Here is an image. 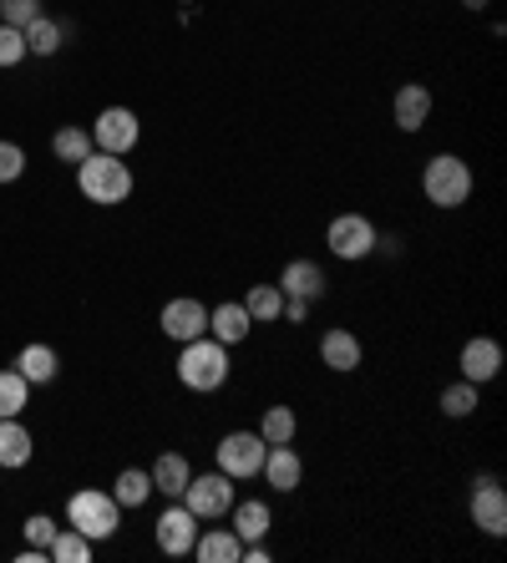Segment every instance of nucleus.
I'll return each mask as SVG.
<instances>
[{
	"label": "nucleus",
	"instance_id": "1",
	"mask_svg": "<svg viewBox=\"0 0 507 563\" xmlns=\"http://www.w3.org/2000/svg\"><path fill=\"white\" fill-rule=\"evenodd\" d=\"M77 188L87 203H102V209H118L132 194V168L112 153H87L77 163Z\"/></svg>",
	"mask_w": 507,
	"mask_h": 563
},
{
	"label": "nucleus",
	"instance_id": "2",
	"mask_svg": "<svg viewBox=\"0 0 507 563\" xmlns=\"http://www.w3.org/2000/svg\"><path fill=\"white\" fill-rule=\"evenodd\" d=\"M472 188H477V178H472V168L456 153L427 157V168H421V194H427L431 209H462L472 198Z\"/></svg>",
	"mask_w": 507,
	"mask_h": 563
},
{
	"label": "nucleus",
	"instance_id": "3",
	"mask_svg": "<svg viewBox=\"0 0 507 563\" xmlns=\"http://www.w3.org/2000/svg\"><path fill=\"white\" fill-rule=\"evenodd\" d=\"M178 380L188 386V391H198V396L219 391L223 380H229V345H219L213 335L188 341L178 351Z\"/></svg>",
	"mask_w": 507,
	"mask_h": 563
},
{
	"label": "nucleus",
	"instance_id": "4",
	"mask_svg": "<svg viewBox=\"0 0 507 563\" xmlns=\"http://www.w3.org/2000/svg\"><path fill=\"white\" fill-rule=\"evenodd\" d=\"M66 518H71V528H77V533H87L91 543H102V538H112L122 528L118 498H112V493H102V487H81V493H71Z\"/></svg>",
	"mask_w": 507,
	"mask_h": 563
},
{
	"label": "nucleus",
	"instance_id": "5",
	"mask_svg": "<svg viewBox=\"0 0 507 563\" xmlns=\"http://www.w3.org/2000/svg\"><path fill=\"white\" fill-rule=\"evenodd\" d=\"M178 503L194 512L198 523L229 518V508H234V477H229V472H203V477H188V487H183Z\"/></svg>",
	"mask_w": 507,
	"mask_h": 563
},
{
	"label": "nucleus",
	"instance_id": "6",
	"mask_svg": "<svg viewBox=\"0 0 507 563\" xmlns=\"http://www.w3.org/2000/svg\"><path fill=\"white\" fill-rule=\"evenodd\" d=\"M137 137H143V122H137L132 107H102L97 122H91V147H97V153L128 157L132 147H137Z\"/></svg>",
	"mask_w": 507,
	"mask_h": 563
},
{
	"label": "nucleus",
	"instance_id": "7",
	"mask_svg": "<svg viewBox=\"0 0 507 563\" xmlns=\"http://www.w3.org/2000/svg\"><path fill=\"white\" fill-rule=\"evenodd\" d=\"M326 244L335 260H371L376 254V223L365 219V213H340V219H330L326 229Z\"/></svg>",
	"mask_w": 507,
	"mask_h": 563
},
{
	"label": "nucleus",
	"instance_id": "8",
	"mask_svg": "<svg viewBox=\"0 0 507 563\" xmlns=\"http://www.w3.org/2000/svg\"><path fill=\"white\" fill-rule=\"evenodd\" d=\"M213 452H219V472H229L234 483H249V477H260L269 442H264L260 432H229Z\"/></svg>",
	"mask_w": 507,
	"mask_h": 563
},
{
	"label": "nucleus",
	"instance_id": "9",
	"mask_svg": "<svg viewBox=\"0 0 507 563\" xmlns=\"http://www.w3.org/2000/svg\"><path fill=\"white\" fill-rule=\"evenodd\" d=\"M467 512H472V523H477L487 538H503L507 533V493H503V483H497V477H477V483H472Z\"/></svg>",
	"mask_w": 507,
	"mask_h": 563
},
{
	"label": "nucleus",
	"instance_id": "10",
	"mask_svg": "<svg viewBox=\"0 0 507 563\" xmlns=\"http://www.w3.org/2000/svg\"><path fill=\"white\" fill-rule=\"evenodd\" d=\"M163 335L178 345L198 341V335H209V305L194 300V295H178V300L163 305Z\"/></svg>",
	"mask_w": 507,
	"mask_h": 563
},
{
	"label": "nucleus",
	"instance_id": "11",
	"mask_svg": "<svg viewBox=\"0 0 507 563\" xmlns=\"http://www.w3.org/2000/svg\"><path fill=\"white\" fill-rule=\"evenodd\" d=\"M153 538H157V549L168 553V559H188V553H194V543H198V518L183 508L178 498H173V508L157 518Z\"/></svg>",
	"mask_w": 507,
	"mask_h": 563
},
{
	"label": "nucleus",
	"instance_id": "12",
	"mask_svg": "<svg viewBox=\"0 0 507 563\" xmlns=\"http://www.w3.org/2000/svg\"><path fill=\"white\" fill-rule=\"evenodd\" d=\"M456 366H462V380H472V386H487V380L503 371V345L487 341V335H477V341L462 345Z\"/></svg>",
	"mask_w": 507,
	"mask_h": 563
},
{
	"label": "nucleus",
	"instance_id": "13",
	"mask_svg": "<svg viewBox=\"0 0 507 563\" xmlns=\"http://www.w3.org/2000/svg\"><path fill=\"white\" fill-rule=\"evenodd\" d=\"M279 295L285 300H326V269L315 260H289L285 275H279Z\"/></svg>",
	"mask_w": 507,
	"mask_h": 563
},
{
	"label": "nucleus",
	"instance_id": "14",
	"mask_svg": "<svg viewBox=\"0 0 507 563\" xmlns=\"http://www.w3.org/2000/svg\"><path fill=\"white\" fill-rule=\"evenodd\" d=\"M390 118H396L401 132H421L427 118H431V87H421V81L396 87V97H390Z\"/></svg>",
	"mask_w": 507,
	"mask_h": 563
},
{
	"label": "nucleus",
	"instance_id": "15",
	"mask_svg": "<svg viewBox=\"0 0 507 563\" xmlns=\"http://www.w3.org/2000/svg\"><path fill=\"white\" fill-rule=\"evenodd\" d=\"M260 477L274 487V493H295L299 477H305V462H299V452L289 442H279V446H269V452H264Z\"/></svg>",
	"mask_w": 507,
	"mask_h": 563
},
{
	"label": "nucleus",
	"instance_id": "16",
	"mask_svg": "<svg viewBox=\"0 0 507 563\" xmlns=\"http://www.w3.org/2000/svg\"><path fill=\"white\" fill-rule=\"evenodd\" d=\"M320 361H326L335 376L361 371L365 351H361V341H355V330H326V335H320Z\"/></svg>",
	"mask_w": 507,
	"mask_h": 563
},
{
	"label": "nucleus",
	"instance_id": "17",
	"mask_svg": "<svg viewBox=\"0 0 507 563\" xmlns=\"http://www.w3.org/2000/svg\"><path fill=\"white\" fill-rule=\"evenodd\" d=\"M249 330H254V320H249L244 300H223L219 310H209V335L219 345H244Z\"/></svg>",
	"mask_w": 507,
	"mask_h": 563
},
{
	"label": "nucleus",
	"instance_id": "18",
	"mask_svg": "<svg viewBox=\"0 0 507 563\" xmlns=\"http://www.w3.org/2000/svg\"><path fill=\"white\" fill-rule=\"evenodd\" d=\"M244 543H239L234 528H198V543H194V559L198 563H239Z\"/></svg>",
	"mask_w": 507,
	"mask_h": 563
},
{
	"label": "nucleus",
	"instance_id": "19",
	"mask_svg": "<svg viewBox=\"0 0 507 563\" xmlns=\"http://www.w3.org/2000/svg\"><path fill=\"white\" fill-rule=\"evenodd\" d=\"M229 512H234L239 543H260V538H269L274 512H269V503H264V498H244V503H234Z\"/></svg>",
	"mask_w": 507,
	"mask_h": 563
},
{
	"label": "nucleus",
	"instance_id": "20",
	"mask_svg": "<svg viewBox=\"0 0 507 563\" xmlns=\"http://www.w3.org/2000/svg\"><path fill=\"white\" fill-rule=\"evenodd\" d=\"M31 452H36V442H31V432L21 427V417H0V467L5 472L26 467Z\"/></svg>",
	"mask_w": 507,
	"mask_h": 563
},
{
	"label": "nucleus",
	"instance_id": "21",
	"mask_svg": "<svg viewBox=\"0 0 507 563\" xmlns=\"http://www.w3.org/2000/svg\"><path fill=\"white\" fill-rule=\"evenodd\" d=\"M188 477H194V467H188L183 452H163V457L153 462V493H163V498H183Z\"/></svg>",
	"mask_w": 507,
	"mask_h": 563
},
{
	"label": "nucleus",
	"instance_id": "22",
	"mask_svg": "<svg viewBox=\"0 0 507 563\" xmlns=\"http://www.w3.org/2000/svg\"><path fill=\"white\" fill-rule=\"evenodd\" d=\"M112 498H118V508H143V503L153 498V472H143V467L118 472V483H112Z\"/></svg>",
	"mask_w": 507,
	"mask_h": 563
},
{
	"label": "nucleus",
	"instance_id": "23",
	"mask_svg": "<svg viewBox=\"0 0 507 563\" xmlns=\"http://www.w3.org/2000/svg\"><path fill=\"white\" fill-rule=\"evenodd\" d=\"M15 371L31 380V386H46V380H56V351L52 345H26V351L15 355Z\"/></svg>",
	"mask_w": 507,
	"mask_h": 563
},
{
	"label": "nucleus",
	"instance_id": "24",
	"mask_svg": "<svg viewBox=\"0 0 507 563\" xmlns=\"http://www.w3.org/2000/svg\"><path fill=\"white\" fill-rule=\"evenodd\" d=\"M91 549H97V543H91L87 533H77V528H56L46 559L52 563H91Z\"/></svg>",
	"mask_w": 507,
	"mask_h": 563
},
{
	"label": "nucleus",
	"instance_id": "25",
	"mask_svg": "<svg viewBox=\"0 0 507 563\" xmlns=\"http://www.w3.org/2000/svg\"><path fill=\"white\" fill-rule=\"evenodd\" d=\"M244 310L254 325H274L279 320V310H285V295H279V285H254L244 295Z\"/></svg>",
	"mask_w": 507,
	"mask_h": 563
},
{
	"label": "nucleus",
	"instance_id": "26",
	"mask_svg": "<svg viewBox=\"0 0 507 563\" xmlns=\"http://www.w3.org/2000/svg\"><path fill=\"white\" fill-rule=\"evenodd\" d=\"M62 41H66V26L52 21V15H36V21L26 26V52L31 56H56L62 52Z\"/></svg>",
	"mask_w": 507,
	"mask_h": 563
},
{
	"label": "nucleus",
	"instance_id": "27",
	"mask_svg": "<svg viewBox=\"0 0 507 563\" xmlns=\"http://www.w3.org/2000/svg\"><path fill=\"white\" fill-rule=\"evenodd\" d=\"M31 401V380L21 371H0V417H21Z\"/></svg>",
	"mask_w": 507,
	"mask_h": 563
},
{
	"label": "nucleus",
	"instance_id": "28",
	"mask_svg": "<svg viewBox=\"0 0 507 563\" xmlns=\"http://www.w3.org/2000/svg\"><path fill=\"white\" fill-rule=\"evenodd\" d=\"M482 386H472V380H456V386H447L442 391V417H452V421H462V417H472V411L482 407Z\"/></svg>",
	"mask_w": 507,
	"mask_h": 563
},
{
	"label": "nucleus",
	"instance_id": "29",
	"mask_svg": "<svg viewBox=\"0 0 507 563\" xmlns=\"http://www.w3.org/2000/svg\"><path fill=\"white\" fill-rule=\"evenodd\" d=\"M295 432H299V417L289 407H269L264 411V421H260V437L269 446H279V442H295Z\"/></svg>",
	"mask_w": 507,
	"mask_h": 563
},
{
	"label": "nucleus",
	"instance_id": "30",
	"mask_svg": "<svg viewBox=\"0 0 507 563\" xmlns=\"http://www.w3.org/2000/svg\"><path fill=\"white\" fill-rule=\"evenodd\" d=\"M52 153H56V163H81L87 153H97L91 147V132H81V128H62L52 137Z\"/></svg>",
	"mask_w": 507,
	"mask_h": 563
},
{
	"label": "nucleus",
	"instance_id": "31",
	"mask_svg": "<svg viewBox=\"0 0 507 563\" xmlns=\"http://www.w3.org/2000/svg\"><path fill=\"white\" fill-rule=\"evenodd\" d=\"M26 31L21 26H5V21H0V66H5V71H11V66H21L26 62Z\"/></svg>",
	"mask_w": 507,
	"mask_h": 563
},
{
	"label": "nucleus",
	"instance_id": "32",
	"mask_svg": "<svg viewBox=\"0 0 507 563\" xmlns=\"http://www.w3.org/2000/svg\"><path fill=\"white\" fill-rule=\"evenodd\" d=\"M36 15H41V0H0V21H5V26L26 31Z\"/></svg>",
	"mask_w": 507,
	"mask_h": 563
},
{
	"label": "nucleus",
	"instance_id": "33",
	"mask_svg": "<svg viewBox=\"0 0 507 563\" xmlns=\"http://www.w3.org/2000/svg\"><path fill=\"white\" fill-rule=\"evenodd\" d=\"M26 173V153H21V143H5L0 137V184H15Z\"/></svg>",
	"mask_w": 507,
	"mask_h": 563
},
{
	"label": "nucleus",
	"instance_id": "34",
	"mask_svg": "<svg viewBox=\"0 0 507 563\" xmlns=\"http://www.w3.org/2000/svg\"><path fill=\"white\" fill-rule=\"evenodd\" d=\"M21 533H26L31 549H52V538H56V518H46V512H31Z\"/></svg>",
	"mask_w": 507,
	"mask_h": 563
},
{
	"label": "nucleus",
	"instance_id": "35",
	"mask_svg": "<svg viewBox=\"0 0 507 563\" xmlns=\"http://www.w3.org/2000/svg\"><path fill=\"white\" fill-rule=\"evenodd\" d=\"M279 320H289V325H305V320H310V300H285Z\"/></svg>",
	"mask_w": 507,
	"mask_h": 563
},
{
	"label": "nucleus",
	"instance_id": "36",
	"mask_svg": "<svg viewBox=\"0 0 507 563\" xmlns=\"http://www.w3.org/2000/svg\"><path fill=\"white\" fill-rule=\"evenodd\" d=\"M239 563H269V549H264V538H260V543H244Z\"/></svg>",
	"mask_w": 507,
	"mask_h": 563
},
{
	"label": "nucleus",
	"instance_id": "37",
	"mask_svg": "<svg viewBox=\"0 0 507 563\" xmlns=\"http://www.w3.org/2000/svg\"><path fill=\"white\" fill-rule=\"evenodd\" d=\"M376 254H401V234H376Z\"/></svg>",
	"mask_w": 507,
	"mask_h": 563
},
{
	"label": "nucleus",
	"instance_id": "38",
	"mask_svg": "<svg viewBox=\"0 0 507 563\" xmlns=\"http://www.w3.org/2000/svg\"><path fill=\"white\" fill-rule=\"evenodd\" d=\"M462 5H467V11H482V5H487V0H462Z\"/></svg>",
	"mask_w": 507,
	"mask_h": 563
}]
</instances>
